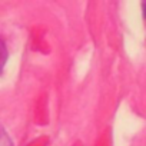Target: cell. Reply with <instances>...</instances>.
<instances>
[{"mask_svg": "<svg viewBox=\"0 0 146 146\" xmlns=\"http://www.w3.org/2000/svg\"><path fill=\"white\" fill-rule=\"evenodd\" d=\"M6 60H7V47H6L5 42L0 39V73H2V70L6 64Z\"/></svg>", "mask_w": 146, "mask_h": 146, "instance_id": "6da1fadb", "label": "cell"}, {"mask_svg": "<svg viewBox=\"0 0 146 146\" xmlns=\"http://www.w3.org/2000/svg\"><path fill=\"white\" fill-rule=\"evenodd\" d=\"M0 146H13L12 145V140L9 139V136L6 133L0 135Z\"/></svg>", "mask_w": 146, "mask_h": 146, "instance_id": "7a4b0ae2", "label": "cell"}]
</instances>
